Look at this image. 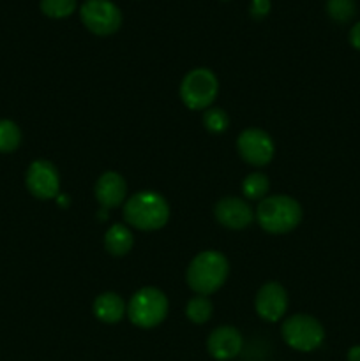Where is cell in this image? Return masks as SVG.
I'll use <instances>...</instances> for the list:
<instances>
[{
	"mask_svg": "<svg viewBox=\"0 0 360 361\" xmlns=\"http://www.w3.org/2000/svg\"><path fill=\"white\" fill-rule=\"evenodd\" d=\"M327 13L337 23H346L356 13L355 0H328Z\"/></svg>",
	"mask_w": 360,
	"mask_h": 361,
	"instance_id": "ffe728a7",
	"label": "cell"
},
{
	"mask_svg": "<svg viewBox=\"0 0 360 361\" xmlns=\"http://www.w3.org/2000/svg\"><path fill=\"white\" fill-rule=\"evenodd\" d=\"M256 221L261 229L272 235L289 233L302 221V207L284 194L265 197L256 208Z\"/></svg>",
	"mask_w": 360,
	"mask_h": 361,
	"instance_id": "3957f363",
	"label": "cell"
},
{
	"mask_svg": "<svg viewBox=\"0 0 360 361\" xmlns=\"http://www.w3.org/2000/svg\"><path fill=\"white\" fill-rule=\"evenodd\" d=\"M229 274L228 259L217 250L200 252L187 268V284L194 293L208 296L217 291L226 282Z\"/></svg>",
	"mask_w": 360,
	"mask_h": 361,
	"instance_id": "6da1fadb",
	"label": "cell"
},
{
	"mask_svg": "<svg viewBox=\"0 0 360 361\" xmlns=\"http://www.w3.org/2000/svg\"><path fill=\"white\" fill-rule=\"evenodd\" d=\"M124 219L127 224L141 231H155L164 228L169 219V207L164 197L152 190H143L124 204Z\"/></svg>",
	"mask_w": 360,
	"mask_h": 361,
	"instance_id": "7a4b0ae2",
	"label": "cell"
},
{
	"mask_svg": "<svg viewBox=\"0 0 360 361\" xmlns=\"http://www.w3.org/2000/svg\"><path fill=\"white\" fill-rule=\"evenodd\" d=\"M80 18L87 30L95 35H112L122 27V13L109 0H85Z\"/></svg>",
	"mask_w": 360,
	"mask_h": 361,
	"instance_id": "52a82bcc",
	"label": "cell"
},
{
	"mask_svg": "<svg viewBox=\"0 0 360 361\" xmlns=\"http://www.w3.org/2000/svg\"><path fill=\"white\" fill-rule=\"evenodd\" d=\"M249 13L254 20H261L270 13V0H253L249 6Z\"/></svg>",
	"mask_w": 360,
	"mask_h": 361,
	"instance_id": "7402d4cb",
	"label": "cell"
},
{
	"mask_svg": "<svg viewBox=\"0 0 360 361\" xmlns=\"http://www.w3.org/2000/svg\"><path fill=\"white\" fill-rule=\"evenodd\" d=\"M268 189H270V183L263 173H251L242 182V192L247 200H263Z\"/></svg>",
	"mask_w": 360,
	"mask_h": 361,
	"instance_id": "e0dca14e",
	"label": "cell"
},
{
	"mask_svg": "<svg viewBox=\"0 0 360 361\" xmlns=\"http://www.w3.org/2000/svg\"><path fill=\"white\" fill-rule=\"evenodd\" d=\"M134 245L133 233L124 224H113L104 235V249L112 256H126Z\"/></svg>",
	"mask_w": 360,
	"mask_h": 361,
	"instance_id": "9a60e30c",
	"label": "cell"
},
{
	"mask_svg": "<svg viewBox=\"0 0 360 361\" xmlns=\"http://www.w3.org/2000/svg\"><path fill=\"white\" fill-rule=\"evenodd\" d=\"M348 361H360V345H355L348 351Z\"/></svg>",
	"mask_w": 360,
	"mask_h": 361,
	"instance_id": "cb8c5ba5",
	"label": "cell"
},
{
	"mask_svg": "<svg viewBox=\"0 0 360 361\" xmlns=\"http://www.w3.org/2000/svg\"><path fill=\"white\" fill-rule=\"evenodd\" d=\"M21 143V130L11 120H0V152L9 154L14 152Z\"/></svg>",
	"mask_w": 360,
	"mask_h": 361,
	"instance_id": "ac0fdd59",
	"label": "cell"
},
{
	"mask_svg": "<svg viewBox=\"0 0 360 361\" xmlns=\"http://www.w3.org/2000/svg\"><path fill=\"white\" fill-rule=\"evenodd\" d=\"M349 42H352L353 48H356L360 51V21L355 23L349 30Z\"/></svg>",
	"mask_w": 360,
	"mask_h": 361,
	"instance_id": "603a6c76",
	"label": "cell"
},
{
	"mask_svg": "<svg viewBox=\"0 0 360 361\" xmlns=\"http://www.w3.org/2000/svg\"><path fill=\"white\" fill-rule=\"evenodd\" d=\"M219 92L217 78L212 71L200 67L186 74L180 83V99L189 109H208Z\"/></svg>",
	"mask_w": 360,
	"mask_h": 361,
	"instance_id": "5b68a950",
	"label": "cell"
},
{
	"mask_svg": "<svg viewBox=\"0 0 360 361\" xmlns=\"http://www.w3.org/2000/svg\"><path fill=\"white\" fill-rule=\"evenodd\" d=\"M281 335L286 344L295 351L311 353L321 345L325 330L320 321L307 314H296L282 323Z\"/></svg>",
	"mask_w": 360,
	"mask_h": 361,
	"instance_id": "8992f818",
	"label": "cell"
},
{
	"mask_svg": "<svg viewBox=\"0 0 360 361\" xmlns=\"http://www.w3.org/2000/svg\"><path fill=\"white\" fill-rule=\"evenodd\" d=\"M239 154L247 164L265 166L272 161L275 152V145L272 137L261 129H246L236 140Z\"/></svg>",
	"mask_w": 360,
	"mask_h": 361,
	"instance_id": "ba28073f",
	"label": "cell"
},
{
	"mask_svg": "<svg viewBox=\"0 0 360 361\" xmlns=\"http://www.w3.org/2000/svg\"><path fill=\"white\" fill-rule=\"evenodd\" d=\"M127 307L116 293H102L94 302V314L101 323L115 324L126 314Z\"/></svg>",
	"mask_w": 360,
	"mask_h": 361,
	"instance_id": "5bb4252c",
	"label": "cell"
},
{
	"mask_svg": "<svg viewBox=\"0 0 360 361\" xmlns=\"http://www.w3.org/2000/svg\"><path fill=\"white\" fill-rule=\"evenodd\" d=\"M254 307L261 319L275 323L284 316L286 309H288V293L279 282H268V284L261 286L258 291Z\"/></svg>",
	"mask_w": 360,
	"mask_h": 361,
	"instance_id": "30bf717a",
	"label": "cell"
},
{
	"mask_svg": "<svg viewBox=\"0 0 360 361\" xmlns=\"http://www.w3.org/2000/svg\"><path fill=\"white\" fill-rule=\"evenodd\" d=\"M207 349L212 358L219 361L233 360L242 351V335L233 326H219L208 337Z\"/></svg>",
	"mask_w": 360,
	"mask_h": 361,
	"instance_id": "7c38bea8",
	"label": "cell"
},
{
	"mask_svg": "<svg viewBox=\"0 0 360 361\" xmlns=\"http://www.w3.org/2000/svg\"><path fill=\"white\" fill-rule=\"evenodd\" d=\"M212 302L208 300V296H194V298L189 300L186 307V314L189 317V321H193L194 324H203L207 323L208 319L212 317Z\"/></svg>",
	"mask_w": 360,
	"mask_h": 361,
	"instance_id": "2e32d148",
	"label": "cell"
},
{
	"mask_svg": "<svg viewBox=\"0 0 360 361\" xmlns=\"http://www.w3.org/2000/svg\"><path fill=\"white\" fill-rule=\"evenodd\" d=\"M127 185L122 175L115 171H106L99 176L95 183V200L104 210L120 207L126 200Z\"/></svg>",
	"mask_w": 360,
	"mask_h": 361,
	"instance_id": "4fadbf2b",
	"label": "cell"
},
{
	"mask_svg": "<svg viewBox=\"0 0 360 361\" xmlns=\"http://www.w3.org/2000/svg\"><path fill=\"white\" fill-rule=\"evenodd\" d=\"M39 7L44 16L60 20V18L71 16L76 11L78 2L76 0H41Z\"/></svg>",
	"mask_w": 360,
	"mask_h": 361,
	"instance_id": "d6986e66",
	"label": "cell"
},
{
	"mask_svg": "<svg viewBox=\"0 0 360 361\" xmlns=\"http://www.w3.org/2000/svg\"><path fill=\"white\" fill-rule=\"evenodd\" d=\"M219 224L228 229H244L253 222V210L240 197H222L214 208Z\"/></svg>",
	"mask_w": 360,
	"mask_h": 361,
	"instance_id": "8fae6325",
	"label": "cell"
},
{
	"mask_svg": "<svg viewBox=\"0 0 360 361\" xmlns=\"http://www.w3.org/2000/svg\"><path fill=\"white\" fill-rule=\"evenodd\" d=\"M27 189L37 200H53L59 196L60 176L55 166L49 161H34L25 176Z\"/></svg>",
	"mask_w": 360,
	"mask_h": 361,
	"instance_id": "9c48e42d",
	"label": "cell"
},
{
	"mask_svg": "<svg viewBox=\"0 0 360 361\" xmlns=\"http://www.w3.org/2000/svg\"><path fill=\"white\" fill-rule=\"evenodd\" d=\"M168 298L155 288H143L136 291L127 305V316L131 323L140 328H155L166 319Z\"/></svg>",
	"mask_w": 360,
	"mask_h": 361,
	"instance_id": "277c9868",
	"label": "cell"
},
{
	"mask_svg": "<svg viewBox=\"0 0 360 361\" xmlns=\"http://www.w3.org/2000/svg\"><path fill=\"white\" fill-rule=\"evenodd\" d=\"M203 126L208 133L212 134H221L228 129L229 118L222 109L219 108H208L203 113Z\"/></svg>",
	"mask_w": 360,
	"mask_h": 361,
	"instance_id": "44dd1931",
	"label": "cell"
}]
</instances>
